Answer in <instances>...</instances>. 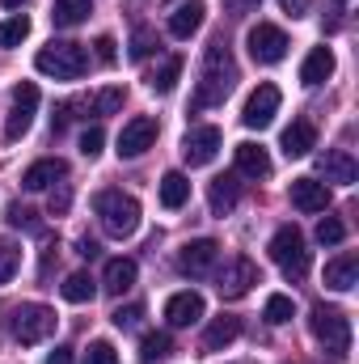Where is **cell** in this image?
Here are the masks:
<instances>
[{
	"mask_svg": "<svg viewBox=\"0 0 359 364\" xmlns=\"http://www.w3.org/2000/svg\"><path fill=\"white\" fill-rule=\"evenodd\" d=\"M245 47H250L254 64H279V60L287 55V34H283L279 26H270V21H258V26L250 30Z\"/></svg>",
	"mask_w": 359,
	"mask_h": 364,
	"instance_id": "cell-10",
	"label": "cell"
},
{
	"mask_svg": "<svg viewBox=\"0 0 359 364\" xmlns=\"http://www.w3.org/2000/svg\"><path fill=\"white\" fill-rule=\"evenodd\" d=\"M317 166H321V174H326V182H343V186H351L359 174L355 157L347 153V149H326L321 157H317Z\"/></svg>",
	"mask_w": 359,
	"mask_h": 364,
	"instance_id": "cell-17",
	"label": "cell"
},
{
	"mask_svg": "<svg viewBox=\"0 0 359 364\" xmlns=\"http://www.w3.org/2000/svg\"><path fill=\"white\" fill-rule=\"evenodd\" d=\"M47 364H72V348H55V352L47 356Z\"/></svg>",
	"mask_w": 359,
	"mask_h": 364,
	"instance_id": "cell-47",
	"label": "cell"
},
{
	"mask_svg": "<svg viewBox=\"0 0 359 364\" xmlns=\"http://www.w3.org/2000/svg\"><path fill=\"white\" fill-rule=\"evenodd\" d=\"M9 331H13V339H17L21 348H34V343L51 339L55 314H51L47 305H38V301H21V305H13V314H9Z\"/></svg>",
	"mask_w": 359,
	"mask_h": 364,
	"instance_id": "cell-6",
	"label": "cell"
},
{
	"mask_svg": "<svg viewBox=\"0 0 359 364\" xmlns=\"http://www.w3.org/2000/svg\"><path fill=\"white\" fill-rule=\"evenodd\" d=\"M17 267H21V246L9 242V237H0V284H9L17 275Z\"/></svg>",
	"mask_w": 359,
	"mask_h": 364,
	"instance_id": "cell-31",
	"label": "cell"
},
{
	"mask_svg": "<svg viewBox=\"0 0 359 364\" xmlns=\"http://www.w3.org/2000/svg\"><path fill=\"white\" fill-rule=\"evenodd\" d=\"M317 343L334 356V360H347L351 352V318L338 309V305H313V318H309Z\"/></svg>",
	"mask_w": 359,
	"mask_h": 364,
	"instance_id": "cell-4",
	"label": "cell"
},
{
	"mask_svg": "<svg viewBox=\"0 0 359 364\" xmlns=\"http://www.w3.org/2000/svg\"><path fill=\"white\" fill-rule=\"evenodd\" d=\"M157 47H161V43H157V30L136 26V34H131V60H148Z\"/></svg>",
	"mask_w": 359,
	"mask_h": 364,
	"instance_id": "cell-34",
	"label": "cell"
},
{
	"mask_svg": "<svg viewBox=\"0 0 359 364\" xmlns=\"http://www.w3.org/2000/svg\"><path fill=\"white\" fill-rule=\"evenodd\" d=\"M292 318H296V305H292V296H283V292L267 296V322H270V326H283V322H292Z\"/></svg>",
	"mask_w": 359,
	"mask_h": 364,
	"instance_id": "cell-32",
	"label": "cell"
},
{
	"mask_svg": "<svg viewBox=\"0 0 359 364\" xmlns=\"http://www.w3.org/2000/svg\"><path fill=\"white\" fill-rule=\"evenodd\" d=\"M254 4H258V0H224V9H228L233 17H245V13H250Z\"/></svg>",
	"mask_w": 359,
	"mask_h": 364,
	"instance_id": "cell-44",
	"label": "cell"
},
{
	"mask_svg": "<svg viewBox=\"0 0 359 364\" xmlns=\"http://www.w3.org/2000/svg\"><path fill=\"white\" fill-rule=\"evenodd\" d=\"M101 144H106V132H101L97 123L81 132V153H85V157H97V153H101Z\"/></svg>",
	"mask_w": 359,
	"mask_h": 364,
	"instance_id": "cell-40",
	"label": "cell"
},
{
	"mask_svg": "<svg viewBox=\"0 0 359 364\" xmlns=\"http://www.w3.org/2000/svg\"><path fill=\"white\" fill-rule=\"evenodd\" d=\"M157 144V119L153 114H136L123 123L118 132V157H144Z\"/></svg>",
	"mask_w": 359,
	"mask_h": 364,
	"instance_id": "cell-11",
	"label": "cell"
},
{
	"mask_svg": "<svg viewBox=\"0 0 359 364\" xmlns=\"http://www.w3.org/2000/svg\"><path fill=\"white\" fill-rule=\"evenodd\" d=\"M334 77V51L330 47H313L309 55H304V64H300V85H321V81H330Z\"/></svg>",
	"mask_w": 359,
	"mask_h": 364,
	"instance_id": "cell-20",
	"label": "cell"
},
{
	"mask_svg": "<svg viewBox=\"0 0 359 364\" xmlns=\"http://www.w3.org/2000/svg\"><path fill=\"white\" fill-rule=\"evenodd\" d=\"M81 364H118V352H114V343H106V339H93Z\"/></svg>",
	"mask_w": 359,
	"mask_h": 364,
	"instance_id": "cell-39",
	"label": "cell"
},
{
	"mask_svg": "<svg viewBox=\"0 0 359 364\" xmlns=\"http://www.w3.org/2000/svg\"><path fill=\"white\" fill-rule=\"evenodd\" d=\"M0 4H4V9H21L26 0H0Z\"/></svg>",
	"mask_w": 359,
	"mask_h": 364,
	"instance_id": "cell-48",
	"label": "cell"
},
{
	"mask_svg": "<svg viewBox=\"0 0 359 364\" xmlns=\"http://www.w3.org/2000/svg\"><path fill=\"white\" fill-rule=\"evenodd\" d=\"M34 110H38V85L21 81L13 90V106H9V119H4V140H21L34 123Z\"/></svg>",
	"mask_w": 359,
	"mask_h": 364,
	"instance_id": "cell-8",
	"label": "cell"
},
{
	"mask_svg": "<svg viewBox=\"0 0 359 364\" xmlns=\"http://www.w3.org/2000/svg\"><path fill=\"white\" fill-rule=\"evenodd\" d=\"M77 255H81V259H97L101 250H97V242H93V237H81V242H77Z\"/></svg>",
	"mask_w": 359,
	"mask_h": 364,
	"instance_id": "cell-45",
	"label": "cell"
},
{
	"mask_svg": "<svg viewBox=\"0 0 359 364\" xmlns=\"http://www.w3.org/2000/svg\"><path fill=\"white\" fill-rule=\"evenodd\" d=\"M216 263H220V246L211 242V237H199V242H186L178 250V272L190 275V279H203V275L216 272Z\"/></svg>",
	"mask_w": 359,
	"mask_h": 364,
	"instance_id": "cell-12",
	"label": "cell"
},
{
	"mask_svg": "<svg viewBox=\"0 0 359 364\" xmlns=\"http://www.w3.org/2000/svg\"><path fill=\"white\" fill-rule=\"evenodd\" d=\"M77 106H81V102H64V106L55 110V119H51V132H55V136H60V132H64V127H68V123L77 119V114H72Z\"/></svg>",
	"mask_w": 359,
	"mask_h": 364,
	"instance_id": "cell-42",
	"label": "cell"
},
{
	"mask_svg": "<svg viewBox=\"0 0 359 364\" xmlns=\"http://www.w3.org/2000/svg\"><path fill=\"white\" fill-rule=\"evenodd\" d=\"M140 318H144V305H118V309L110 314V322H114L118 331H136Z\"/></svg>",
	"mask_w": 359,
	"mask_h": 364,
	"instance_id": "cell-38",
	"label": "cell"
},
{
	"mask_svg": "<svg viewBox=\"0 0 359 364\" xmlns=\"http://www.w3.org/2000/svg\"><path fill=\"white\" fill-rule=\"evenodd\" d=\"M89 13H93L89 0H55V4H51V21H55L60 30H68V26H81Z\"/></svg>",
	"mask_w": 359,
	"mask_h": 364,
	"instance_id": "cell-26",
	"label": "cell"
},
{
	"mask_svg": "<svg viewBox=\"0 0 359 364\" xmlns=\"http://www.w3.org/2000/svg\"><path fill=\"white\" fill-rule=\"evenodd\" d=\"M233 157H237V174H245V178H267V174H270L267 149H263V144H254V140L237 144V149H233Z\"/></svg>",
	"mask_w": 359,
	"mask_h": 364,
	"instance_id": "cell-22",
	"label": "cell"
},
{
	"mask_svg": "<svg viewBox=\"0 0 359 364\" xmlns=\"http://www.w3.org/2000/svg\"><path fill=\"white\" fill-rule=\"evenodd\" d=\"M275 114H279V90L275 85H258V90L245 97V110H241V123L250 127V132H263L275 123Z\"/></svg>",
	"mask_w": 359,
	"mask_h": 364,
	"instance_id": "cell-13",
	"label": "cell"
},
{
	"mask_svg": "<svg viewBox=\"0 0 359 364\" xmlns=\"http://www.w3.org/2000/svg\"><path fill=\"white\" fill-rule=\"evenodd\" d=\"M287 195H292V208L296 212H326L330 208V186L317 182V178H292Z\"/></svg>",
	"mask_w": 359,
	"mask_h": 364,
	"instance_id": "cell-14",
	"label": "cell"
},
{
	"mask_svg": "<svg viewBox=\"0 0 359 364\" xmlns=\"http://www.w3.org/2000/svg\"><path fill=\"white\" fill-rule=\"evenodd\" d=\"M241 335V318H233V314H220L207 331H203V352H220V348H228L233 339Z\"/></svg>",
	"mask_w": 359,
	"mask_h": 364,
	"instance_id": "cell-24",
	"label": "cell"
},
{
	"mask_svg": "<svg viewBox=\"0 0 359 364\" xmlns=\"http://www.w3.org/2000/svg\"><path fill=\"white\" fill-rule=\"evenodd\" d=\"M355 284H359V259L355 255H343V259L326 263V288H334V292H351Z\"/></svg>",
	"mask_w": 359,
	"mask_h": 364,
	"instance_id": "cell-25",
	"label": "cell"
},
{
	"mask_svg": "<svg viewBox=\"0 0 359 364\" xmlns=\"http://www.w3.org/2000/svg\"><path fill=\"white\" fill-rule=\"evenodd\" d=\"M123 102H127V90H123V85H110V90H101L93 97V110H97V114H114Z\"/></svg>",
	"mask_w": 359,
	"mask_h": 364,
	"instance_id": "cell-36",
	"label": "cell"
},
{
	"mask_svg": "<svg viewBox=\"0 0 359 364\" xmlns=\"http://www.w3.org/2000/svg\"><path fill=\"white\" fill-rule=\"evenodd\" d=\"M241 174H220V178H211L207 186V203H211V212L216 216H228L233 208H237V199H241Z\"/></svg>",
	"mask_w": 359,
	"mask_h": 364,
	"instance_id": "cell-18",
	"label": "cell"
},
{
	"mask_svg": "<svg viewBox=\"0 0 359 364\" xmlns=\"http://www.w3.org/2000/svg\"><path fill=\"white\" fill-rule=\"evenodd\" d=\"M68 203H72V191L60 182V191H51V216H60V212H68Z\"/></svg>",
	"mask_w": 359,
	"mask_h": 364,
	"instance_id": "cell-43",
	"label": "cell"
},
{
	"mask_svg": "<svg viewBox=\"0 0 359 364\" xmlns=\"http://www.w3.org/2000/svg\"><path fill=\"white\" fill-rule=\"evenodd\" d=\"M283 157H309L317 149V127L309 119H296L292 127H283V140H279Z\"/></svg>",
	"mask_w": 359,
	"mask_h": 364,
	"instance_id": "cell-15",
	"label": "cell"
},
{
	"mask_svg": "<svg viewBox=\"0 0 359 364\" xmlns=\"http://www.w3.org/2000/svg\"><path fill=\"white\" fill-rule=\"evenodd\" d=\"M34 68L43 77H55V81H77L85 77L89 68V51L81 43H47L38 55H34Z\"/></svg>",
	"mask_w": 359,
	"mask_h": 364,
	"instance_id": "cell-3",
	"label": "cell"
},
{
	"mask_svg": "<svg viewBox=\"0 0 359 364\" xmlns=\"http://www.w3.org/2000/svg\"><path fill=\"white\" fill-rule=\"evenodd\" d=\"M136 275H140L136 259H110L106 272H101V288H106L110 296H123L127 288H136Z\"/></svg>",
	"mask_w": 359,
	"mask_h": 364,
	"instance_id": "cell-21",
	"label": "cell"
},
{
	"mask_svg": "<svg viewBox=\"0 0 359 364\" xmlns=\"http://www.w3.org/2000/svg\"><path fill=\"white\" fill-rule=\"evenodd\" d=\"M9 225L13 229H26V233H43V220L30 208H21V203H9Z\"/></svg>",
	"mask_w": 359,
	"mask_h": 364,
	"instance_id": "cell-35",
	"label": "cell"
},
{
	"mask_svg": "<svg viewBox=\"0 0 359 364\" xmlns=\"http://www.w3.org/2000/svg\"><path fill=\"white\" fill-rule=\"evenodd\" d=\"M267 250H270V259H275V267L287 279H304L309 275V246H304V233L296 225H279Z\"/></svg>",
	"mask_w": 359,
	"mask_h": 364,
	"instance_id": "cell-5",
	"label": "cell"
},
{
	"mask_svg": "<svg viewBox=\"0 0 359 364\" xmlns=\"http://www.w3.org/2000/svg\"><path fill=\"white\" fill-rule=\"evenodd\" d=\"M233 81H237V64H233V51L224 38H216L203 55V73H199V90H194V110L203 106H220L228 93H233Z\"/></svg>",
	"mask_w": 359,
	"mask_h": 364,
	"instance_id": "cell-1",
	"label": "cell"
},
{
	"mask_svg": "<svg viewBox=\"0 0 359 364\" xmlns=\"http://www.w3.org/2000/svg\"><path fill=\"white\" fill-rule=\"evenodd\" d=\"M26 34H30V17H9V21H0V47H17V43H26Z\"/></svg>",
	"mask_w": 359,
	"mask_h": 364,
	"instance_id": "cell-33",
	"label": "cell"
},
{
	"mask_svg": "<svg viewBox=\"0 0 359 364\" xmlns=\"http://www.w3.org/2000/svg\"><path fill=\"white\" fill-rule=\"evenodd\" d=\"M254 284H263V275H258V263L254 259H245V255H237V259H228L224 263V272H220V296L224 301H237V296H245Z\"/></svg>",
	"mask_w": 359,
	"mask_h": 364,
	"instance_id": "cell-9",
	"label": "cell"
},
{
	"mask_svg": "<svg viewBox=\"0 0 359 364\" xmlns=\"http://www.w3.org/2000/svg\"><path fill=\"white\" fill-rule=\"evenodd\" d=\"M343 237H347V225H343L338 216H326V220L317 225V242H321V246H338Z\"/></svg>",
	"mask_w": 359,
	"mask_h": 364,
	"instance_id": "cell-37",
	"label": "cell"
},
{
	"mask_svg": "<svg viewBox=\"0 0 359 364\" xmlns=\"http://www.w3.org/2000/svg\"><path fill=\"white\" fill-rule=\"evenodd\" d=\"M283 9H287L292 17H304V13H309V0H283Z\"/></svg>",
	"mask_w": 359,
	"mask_h": 364,
	"instance_id": "cell-46",
	"label": "cell"
},
{
	"mask_svg": "<svg viewBox=\"0 0 359 364\" xmlns=\"http://www.w3.org/2000/svg\"><path fill=\"white\" fill-rule=\"evenodd\" d=\"M203 13H207L203 0H182L178 9L170 13V34H174V38H190V34L203 26Z\"/></svg>",
	"mask_w": 359,
	"mask_h": 364,
	"instance_id": "cell-23",
	"label": "cell"
},
{
	"mask_svg": "<svg viewBox=\"0 0 359 364\" xmlns=\"http://www.w3.org/2000/svg\"><path fill=\"white\" fill-rule=\"evenodd\" d=\"M203 318V296L199 292H174L165 301V322L170 326H194Z\"/></svg>",
	"mask_w": 359,
	"mask_h": 364,
	"instance_id": "cell-16",
	"label": "cell"
},
{
	"mask_svg": "<svg viewBox=\"0 0 359 364\" xmlns=\"http://www.w3.org/2000/svg\"><path fill=\"white\" fill-rule=\"evenodd\" d=\"M170 352H174V339H170L165 331H148V335L140 339V360H144V364L170 360Z\"/></svg>",
	"mask_w": 359,
	"mask_h": 364,
	"instance_id": "cell-28",
	"label": "cell"
},
{
	"mask_svg": "<svg viewBox=\"0 0 359 364\" xmlns=\"http://www.w3.org/2000/svg\"><path fill=\"white\" fill-rule=\"evenodd\" d=\"M190 199V178L182 174V170H170L165 178H161V203L165 208H182Z\"/></svg>",
	"mask_w": 359,
	"mask_h": 364,
	"instance_id": "cell-30",
	"label": "cell"
},
{
	"mask_svg": "<svg viewBox=\"0 0 359 364\" xmlns=\"http://www.w3.org/2000/svg\"><path fill=\"white\" fill-rule=\"evenodd\" d=\"M93 212H97L101 229H106L110 237H118V242L140 229V203H136V195H123L118 186L97 191V195H93Z\"/></svg>",
	"mask_w": 359,
	"mask_h": 364,
	"instance_id": "cell-2",
	"label": "cell"
},
{
	"mask_svg": "<svg viewBox=\"0 0 359 364\" xmlns=\"http://www.w3.org/2000/svg\"><path fill=\"white\" fill-rule=\"evenodd\" d=\"M220 144H224V136H220V127H190L186 136H182V161L190 166V170H199V166H211L216 161V153H220Z\"/></svg>",
	"mask_w": 359,
	"mask_h": 364,
	"instance_id": "cell-7",
	"label": "cell"
},
{
	"mask_svg": "<svg viewBox=\"0 0 359 364\" xmlns=\"http://www.w3.org/2000/svg\"><path fill=\"white\" fill-rule=\"evenodd\" d=\"M114 47H118V43H114L110 34H101V38L93 43V55H97V64H106V68H110V64L118 60V51H114Z\"/></svg>",
	"mask_w": 359,
	"mask_h": 364,
	"instance_id": "cell-41",
	"label": "cell"
},
{
	"mask_svg": "<svg viewBox=\"0 0 359 364\" xmlns=\"http://www.w3.org/2000/svg\"><path fill=\"white\" fill-rule=\"evenodd\" d=\"M64 301H72V305H89L93 296H97V279H93L89 272H72L68 279H64Z\"/></svg>",
	"mask_w": 359,
	"mask_h": 364,
	"instance_id": "cell-27",
	"label": "cell"
},
{
	"mask_svg": "<svg viewBox=\"0 0 359 364\" xmlns=\"http://www.w3.org/2000/svg\"><path fill=\"white\" fill-rule=\"evenodd\" d=\"M182 68H186V60L182 55H170V60H161V68L148 77V90L153 93H174V85H178Z\"/></svg>",
	"mask_w": 359,
	"mask_h": 364,
	"instance_id": "cell-29",
	"label": "cell"
},
{
	"mask_svg": "<svg viewBox=\"0 0 359 364\" xmlns=\"http://www.w3.org/2000/svg\"><path fill=\"white\" fill-rule=\"evenodd\" d=\"M68 178V166L60 161V157H43V161H34L26 174H21V186L26 191H47L51 182H64Z\"/></svg>",
	"mask_w": 359,
	"mask_h": 364,
	"instance_id": "cell-19",
	"label": "cell"
}]
</instances>
